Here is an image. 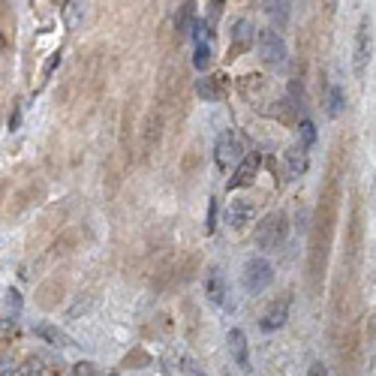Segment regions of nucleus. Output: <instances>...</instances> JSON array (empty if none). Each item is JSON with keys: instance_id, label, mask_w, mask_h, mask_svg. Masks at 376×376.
Segmentation results:
<instances>
[{"instance_id": "obj_1", "label": "nucleus", "mask_w": 376, "mask_h": 376, "mask_svg": "<svg viewBox=\"0 0 376 376\" xmlns=\"http://www.w3.org/2000/svg\"><path fill=\"white\" fill-rule=\"evenodd\" d=\"M289 238V223H286V214L283 211H274L268 214L262 223L256 226V244L262 250H280Z\"/></svg>"}, {"instance_id": "obj_2", "label": "nucleus", "mask_w": 376, "mask_h": 376, "mask_svg": "<svg viewBox=\"0 0 376 376\" xmlns=\"http://www.w3.org/2000/svg\"><path fill=\"white\" fill-rule=\"evenodd\" d=\"M256 46H259V54H262L265 64H271V66L286 64L289 49H286V39L280 36V31H274V27H265V31H259Z\"/></svg>"}, {"instance_id": "obj_3", "label": "nucleus", "mask_w": 376, "mask_h": 376, "mask_svg": "<svg viewBox=\"0 0 376 376\" xmlns=\"http://www.w3.org/2000/svg\"><path fill=\"white\" fill-rule=\"evenodd\" d=\"M241 157H244V148H241V142L238 136L232 133V129H226V133L217 136V144H214V160L217 166H220L223 172L226 169H232L241 163Z\"/></svg>"}, {"instance_id": "obj_4", "label": "nucleus", "mask_w": 376, "mask_h": 376, "mask_svg": "<svg viewBox=\"0 0 376 376\" xmlns=\"http://www.w3.org/2000/svg\"><path fill=\"white\" fill-rule=\"evenodd\" d=\"M271 280H274V268H271L268 259L256 256L244 265V289H247V292H253V295L262 292V289L271 286Z\"/></svg>"}, {"instance_id": "obj_5", "label": "nucleus", "mask_w": 376, "mask_h": 376, "mask_svg": "<svg viewBox=\"0 0 376 376\" xmlns=\"http://www.w3.org/2000/svg\"><path fill=\"white\" fill-rule=\"evenodd\" d=\"M370 54H373V24L361 21L358 34H355V76L358 79L365 76V69L370 64Z\"/></svg>"}, {"instance_id": "obj_6", "label": "nucleus", "mask_w": 376, "mask_h": 376, "mask_svg": "<svg viewBox=\"0 0 376 376\" xmlns=\"http://www.w3.org/2000/svg\"><path fill=\"white\" fill-rule=\"evenodd\" d=\"M259 166H262V154L259 151H250L247 157H241V163L235 166V175L229 178V190H241V187L253 184V178L259 175Z\"/></svg>"}, {"instance_id": "obj_7", "label": "nucleus", "mask_w": 376, "mask_h": 376, "mask_svg": "<svg viewBox=\"0 0 376 376\" xmlns=\"http://www.w3.org/2000/svg\"><path fill=\"white\" fill-rule=\"evenodd\" d=\"M289 305H292V298H289V295H283L277 305H271V307L265 310L262 320H259V328H262V331H277V328H283L286 320H289Z\"/></svg>"}, {"instance_id": "obj_8", "label": "nucleus", "mask_w": 376, "mask_h": 376, "mask_svg": "<svg viewBox=\"0 0 376 376\" xmlns=\"http://www.w3.org/2000/svg\"><path fill=\"white\" fill-rule=\"evenodd\" d=\"M226 343H229V352H232L235 365H238L241 370H250V346H247L244 331H241V328H232V331H229V337H226Z\"/></svg>"}, {"instance_id": "obj_9", "label": "nucleus", "mask_w": 376, "mask_h": 376, "mask_svg": "<svg viewBox=\"0 0 376 376\" xmlns=\"http://www.w3.org/2000/svg\"><path fill=\"white\" fill-rule=\"evenodd\" d=\"M253 220V202L250 199H232L226 208V223L232 229H244Z\"/></svg>"}, {"instance_id": "obj_10", "label": "nucleus", "mask_w": 376, "mask_h": 376, "mask_svg": "<svg viewBox=\"0 0 376 376\" xmlns=\"http://www.w3.org/2000/svg\"><path fill=\"white\" fill-rule=\"evenodd\" d=\"M196 94L205 99V103H217L223 97V76H202L196 81Z\"/></svg>"}, {"instance_id": "obj_11", "label": "nucleus", "mask_w": 376, "mask_h": 376, "mask_svg": "<svg viewBox=\"0 0 376 376\" xmlns=\"http://www.w3.org/2000/svg\"><path fill=\"white\" fill-rule=\"evenodd\" d=\"M253 39H256V27L247 19H235V24H232V49L235 51L250 49Z\"/></svg>"}, {"instance_id": "obj_12", "label": "nucleus", "mask_w": 376, "mask_h": 376, "mask_svg": "<svg viewBox=\"0 0 376 376\" xmlns=\"http://www.w3.org/2000/svg\"><path fill=\"white\" fill-rule=\"evenodd\" d=\"M205 295L208 301H214V305H226V280L220 268H211L208 277H205Z\"/></svg>"}, {"instance_id": "obj_13", "label": "nucleus", "mask_w": 376, "mask_h": 376, "mask_svg": "<svg viewBox=\"0 0 376 376\" xmlns=\"http://www.w3.org/2000/svg\"><path fill=\"white\" fill-rule=\"evenodd\" d=\"M305 172H307V151L301 148V144H292V148L286 151V175L301 178Z\"/></svg>"}, {"instance_id": "obj_14", "label": "nucleus", "mask_w": 376, "mask_h": 376, "mask_svg": "<svg viewBox=\"0 0 376 376\" xmlns=\"http://www.w3.org/2000/svg\"><path fill=\"white\" fill-rule=\"evenodd\" d=\"M36 335H39L42 340L54 343V346H72L69 335H64V331H61V328H54V325H36Z\"/></svg>"}, {"instance_id": "obj_15", "label": "nucleus", "mask_w": 376, "mask_h": 376, "mask_svg": "<svg viewBox=\"0 0 376 376\" xmlns=\"http://www.w3.org/2000/svg\"><path fill=\"white\" fill-rule=\"evenodd\" d=\"M343 91L337 88V84H331V88H328V99H325V112L331 114V118H337V114L343 112Z\"/></svg>"}, {"instance_id": "obj_16", "label": "nucleus", "mask_w": 376, "mask_h": 376, "mask_svg": "<svg viewBox=\"0 0 376 376\" xmlns=\"http://www.w3.org/2000/svg\"><path fill=\"white\" fill-rule=\"evenodd\" d=\"M193 19H196V4H184L181 12H178V31H181L184 36L193 31V24H196Z\"/></svg>"}, {"instance_id": "obj_17", "label": "nucleus", "mask_w": 376, "mask_h": 376, "mask_svg": "<svg viewBox=\"0 0 376 376\" xmlns=\"http://www.w3.org/2000/svg\"><path fill=\"white\" fill-rule=\"evenodd\" d=\"M298 133H301V148H313L316 144V127H313V121H301L298 124Z\"/></svg>"}, {"instance_id": "obj_18", "label": "nucleus", "mask_w": 376, "mask_h": 376, "mask_svg": "<svg viewBox=\"0 0 376 376\" xmlns=\"http://www.w3.org/2000/svg\"><path fill=\"white\" fill-rule=\"evenodd\" d=\"M289 9H292V4H265V12L271 19H277V24H286Z\"/></svg>"}, {"instance_id": "obj_19", "label": "nucleus", "mask_w": 376, "mask_h": 376, "mask_svg": "<svg viewBox=\"0 0 376 376\" xmlns=\"http://www.w3.org/2000/svg\"><path fill=\"white\" fill-rule=\"evenodd\" d=\"M205 229H208V232L217 229V199L208 202V223H205Z\"/></svg>"}, {"instance_id": "obj_20", "label": "nucleus", "mask_w": 376, "mask_h": 376, "mask_svg": "<svg viewBox=\"0 0 376 376\" xmlns=\"http://www.w3.org/2000/svg\"><path fill=\"white\" fill-rule=\"evenodd\" d=\"M57 64H61V51H54V54L49 57V64H46V66H42V79H49V76H51V72H54V66H57Z\"/></svg>"}, {"instance_id": "obj_21", "label": "nucleus", "mask_w": 376, "mask_h": 376, "mask_svg": "<svg viewBox=\"0 0 376 376\" xmlns=\"http://www.w3.org/2000/svg\"><path fill=\"white\" fill-rule=\"evenodd\" d=\"M21 127V103H16V109H12V118H9V129L16 133V129Z\"/></svg>"}, {"instance_id": "obj_22", "label": "nucleus", "mask_w": 376, "mask_h": 376, "mask_svg": "<svg viewBox=\"0 0 376 376\" xmlns=\"http://www.w3.org/2000/svg\"><path fill=\"white\" fill-rule=\"evenodd\" d=\"M307 376H328V367L322 365V361H313L310 370H307Z\"/></svg>"}, {"instance_id": "obj_23", "label": "nucleus", "mask_w": 376, "mask_h": 376, "mask_svg": "<svg viewBox=\"0 0 376 376\" xmlns=\"http://www.w3.org/2000/svg\"><path fill=\"white\" fill-rule=\"evenodd\" d=\"M0 42H4V39H0Z\"/></svg>"}]
</instances>
